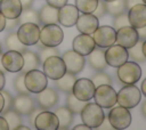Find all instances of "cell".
I'll return each mask as SVG.
<instances>
[{"instance_id":"4316f807","label":"cell","mask_w":146,"mask_h":130,"mask_svg":"<svg viewBox=\"0 0 146 130\" xmlns=\"http://www.w3.org/2000/svg\"><path fill=\"white\" fill-rule=\"evenodd\" d=\"M75 81H76L75 74H72L70 72H65L64 75H62L59 79L54 80V83H55V87L59 91L67 95V94L72 92V89H73V86H74Z\"/></svg>"},{"instance_id":"d4e9b609","label":"cell","mask_w":146,"mask_h":130,"mask_svg":"<svg viewBox=\"0 0 146 130\" xmlns=\"http://www.w3.org/2000/svg\"><path fill=\"white\" fill-rule=\"evenodd\" d=\"M58 119V122H59V125H58V129L59 130H66V129H70L71 124L73 123V120H74V113L67 107V106H59L55 109L54 112Z\"/></svg>"},{"instance_id":"ba28073f","label":"cell","mask_w":146,"mask_h":130,"mask_svg":"<svg viewBox=\"0 0 146 130\" xmlns=\"http://www.w3.org/2000/svg\"><path fill=\"white\" fill-rule=\"evenodd\" d=\"M19 41L27 46H34L38 44L39 38H40V27L39 24L35 23H23L19 25L17 32H16Z\"/></svg>"},{"instance_id":"8d00e7d4","label":"cell","mask_w":146,"mask_h":130,"mask_svg":"<svg viewBox=\"0 0 146 130\" xmlns=\"http://www.w3.org/2000/svg\"><path fill=\"white\" fill-rule=\"evenodd\" d=\"M90 80L92 81L95 87H98L100 84H112V78L103 71H97V73H95L90 78Z\"/></svg>"},{"instance_id":"11a10c76","label":"cell","mask_w":146,"mask_h":130,"mask_svg":"<svg viewBox=\"0 0 146 130\" xmlns=\"http://www.w3.org/2000/svg\"><path fill=\"white\" fill-rule=\"evenodd\" d=\"M140 111H141V114L146 119V99L141 103V106H140Z\"/></svg>"},{"instance_id":"f907efd6","label":"cell","mask_w":146,"mask_h":130,"mask_svg":"<svg viewBox=\"0 0 146 130\" xmlns=\"http://www.w3.org/2000/svg\"><path fill=\"white\" fill-rule=\"evenodd\" d=\"M143 0H125V3H127V8H131L132 6L137 5V3H141Z\"/></svg>"},{"instance_id":"5b68a950","label":"cell","mask_w":146,"mask_h":130,"mask_svg":"<svg viewBox=\"0 0 146 130\" xmlns=\"http://www.w3.org/2000/svg\"><path fill=\"white\" fill-rule=\"evenodd\" d=\"M107 117L112 128L115 130L127 129L131 124V113L129 108H125L121 105L111 107Z\"/></svg>"},{"instance_id":"816d5d0a","label":"cell","mask_w":146,"mask_h":130,"mask_svg":"<svg viewBox=\"0 0 146 130\" xmlns=\"http://www.w3.org/2000/svg\"><path fill=\"white\" fill-rule=\"evenodd\" d=\"M6 17L0 13V32H2L3 30H5V27H6Z\"/></svg>"},{"instance_id":"2e32d148","label":"cell","mask_w":146,"mask_h":130,"mask_svg":"<svg viewBox=\"0 0 146 130\" xmlns=\"http://www.w3.org/2000/svg\"><path fill=\"white\" fill-rule=\"evenodd\" d=\"M139 40L137 30L132 27L131 25H127L123 27H120L116 30V36H115V42L127 49L131 48L137 43Z\"/></svg>"},{"instance_id":"74e56055","label":"cell","mask_w":146,"mask_h":130,"mask_svg":"<svg viewBox=\"0 0 146 130\" xmlns=\"http://www.w3.org/2000/svg\"><path fill=\"white\" fill-rule=\"evenodd\" d=\"M24 75H25V72L19 71L18 74L15 76V79L13 81L14 89L17 94H30L29 90L25 87V83H24Z\"/></svg>"},{"instance_id":"e0dca14e","label":"cell","mask_w":146,"mask_h":130,"mask_svg":"<svg viewBox=\"0 0 146 130\" xmlns=\"http://www.w3.org/2000/svg\"><path fill=\"white\" fill-rule=\"evenodd\" d=\"M35 101L38 104V106H40L43 109H50L52 107H55L59 100L58 97V92L56 91L55 88L52 87H46L43 90H41L40 92L35 94Z\"/></svg>"},{"instance_id":"44dd1931","label":"cell","mask_w":146,"mask_h":130,"mask_svg":"<svg viewBox=\"0 0 146 130\" xmlns=\"http://www.w3.org/2000/svg\"><path fill=\"white\" fill-rule=\"evenodd\" d=\"M72 47H73V50H75L76 52L86 57L96 47V43L90 34L81 33L73 39Z\"/></svg>"},{"instance_id":"3957f363","label":"cell","mask_w":146,"mask_h":130,"mask_svg":"<svg viewBox=\"0 0 146 130\" xmlns=\"http://www.w3.org/2000/svg\"><path fill=\"white\" fill-rule=\"evenodd\" d=\"M141 99L140 89L135 84H124L123 88L116 92V103L125 108L136 107Z\"/></svg>"},{"instance_id":"bcb514c9","label":"cell","mask_w":146,"mask_h":130,"mask_svg":"<svg viewBox=\"0 0 146 130\" xmlns=\"http://www.w3.org/2000/svg\"><path fill=\"white\" fill-rule=\"evenodd\" d=\"M137 30V33H138V38L139 40H145L146 39V25L143 26V27H139V29H136Z\"/></svg>"},{"instance_id":"603a6c76","label":"cell","mask_w":146,"mask_h":130,"mask_svg":"<svg viewBox=\"0 0 146 130\" xmlns=\"http://www.w3.org/2000/svg\"><path fill=\"white\" fill-rule=\"evenodd\" d=\"M11 107L21 115H27L35 107V101L30 94H17L13 100Z\"/></svg>"},{"instance_id":"cb8c5ba5","label":"cell","mask_w":146,"mask_h":130,"mask_svg":"<svg viewBox=\"0 0 146 130\" xmlns=\"http://www.w3.org/2000/svg\"><path fill=\"white\" fill-rule=\"evenodd\" d=\"M22 10L21 0H0V13L6 18H17Z\"/></svg>"},{"instance_id":"680465c9","label":"cell","mask_w":146,"mask_h":130,"mask_svg":"<svg viewBox=\"0 0 146 130\" xmlns=\"http://www.w3.org/2000/svg\"><path fill=\"white\" fill-rule=\"evenodd\" d=\"M141 49H143V52H144V55H145V57H146V39H145V40H143Z\"/></svg>"},{"instance_id":"be15d7a7","label":"cell","mask_w":146,"mask_h":130,"mask_svg":"<svg viewBox=\"0 0 146 130\" xmlns=\"http://www.w3.org/2000/svg\"><path fill=\"white\" fill-rule=\"evenodd\" d=\"M0 51H1V49H0Z\"/></svg>"},{"instance_id":"30bf717a","label":"cell","mask_w":146,"mask_h":130,"mask_svg":"<svg viewBox=\"0 0 146 130\" xmlns=\"http://www.w3.org/2000/svg\"><path fill=\"white\" fill-rule=\"evenodd\" d=\"M115 36H116V30L110 25L98 26L92 33V39L96 46L104 49L115 43Z\"/></svg>"},{"instance_id":"d6986e66","label":"cell","mask_w":146,"mask_h":130,"mask_svg":"<svg viewBox=\"0 0 146 130\" xmlns=\"http://www.w3.org/2000/svg\"><path fill=\"white\" fill-rule=\"evenodd\" d=\"M79 17V10L75 5L66 3L58 8V23L65 27H72L75 25Z\"/></svg>"},{"instance_id":"8fae6325","label":"cell","mask_w":146,"mask_h":130,"mask_svg":"<svg viewBox=\"0 0 146 130\" xmlns=\"http://www.w3.org/2000/svg\"><path fill=\"white\" fill-rule=\"evenodd\" d=\"M105 59L107 65L112 67H119L123 63H125L129 58L128 49L120 44H112L105 48Z\"/></svg>"},{"instance_id":"db71d44e","label":"cell","mask_w":146,"mask_h":130,"mask_svg":"<svg viewBox=\"0 0 146 130\" xmlns=\"http://www.w3.org/2000/svg\"><path fill=\"white\" fill-rule=\"evenodd\" d=\"M140 92L146 97V78L143 80L141 82V86H140Z\"/></svg>"},{"instance_id":"e575fe53","label":"cell","mask_w":146,"mask_h":130,"mask_svg":"<svg viewBox=\"0 0 146 130\" xmlns=\"http://www.w3.org/2000/svg\"><path fill=\"white\" fill-rule=\"evenodd\" d=\"M38 47H39L38 56H39L40 63H43L50 56H56V55L60 54V51L57 47H47V46H43V44H39Z\"/></svg>"},{"instance_id":"6125c7cd","label":"cell","mask_w":146,"mask_h":130,"mask_svg":"<svg viewBox=\"0 0 146 130\" xmlns=\"http://www.w3.org/2000/svg\"><path fill=\"white\" fill-rule=\"evenodd\" d=\"M143 2H144V3H146V0H143Z\"/></svg>"},{"instance_id":"1f68e13d","label":"cell","mask_w":146,"mask_h":130,"mask_svg":"<svg viewBox=\"0 0 146 130\" xmlns=\"http://www.w3.org/2000/svg\"><path fill=\"white\" fill-rule=\"evenodd\" d=\"M18 24H23V23H35V24H40L39 21V14L35 9H33L32 7L23 9L21 15L17 17Z\"/></svg>"},{"instance_id":"f1b7e54d","label":"cell","mask_w":146,"mask_h":130,"mask_svg":"<svg viewBox=\"0 0 146 130\" xmlns=\"http://www.w3.org/2000/svg\"><path fill=\"white\" fill-rule=\"evenodd\" d=\"M3 44L7 50H15V51H19V52H23L24 50H26V46L19 41L17 34L13 31H10V33H8L6 35Z\"/></svg>"},{"instance_id":"7c38bea8","label":"cell","mask_w":146,"mask_h":130,"mask_svg":"<svg viewBox=\"0 0 146 130\" xmlns=\"http://www.w3.org/2000/svg\"><path fill=\"white\" fill-rule=\"evenodd\" d=\"M62 58L65 64L66 72H70L72 74H79L80 72L83 71L84 64H86V58L84 56L80 55L75 50H66L63 55Z\"/></svg>"},{"instance_id":"5bb4252c","label":"cell","mask_w":146,"mask_h":130,"mask_svg":"<svg viewBox=\"0 0 146 130\" xmlns=\"http://www.w3.org/2000/svg\"><path fill=\"white\" fill-rule=\"evenodd\" d=\"M1 63H2V66L5 67V71H8L10 73H18L19 71H22V67L24 64L23 55L19 51L8 50L2 54Z\"/></svg>"},{"instance_id":"8992f818","label":"cell","mask_w":146,"mask_h":130,"mask_svg":"<svg viewBox=\"0 0 146 130\" xmlns=\"http://www.w3.org/2000/svg\"><path fill=\"white\" fill-rule=\"evenodd\" d=\"M24 83L30 94H38L48 86V78L38 68L25 72Z\"/></svg>"},{"instance_id":"f5cc1de1","label":"cell","mask_w":146,"mask_h":130,"mask_svg":"<svg viewBox=\"0 0 146 130\" xmlns=\"http://www.w3.org/2000/svg\"><path fill=\"white\" fill-rule=\"evenodd\" d=\"M73 129H74V130H81V129H82V130H90V128H89L87 124H84V123H83V124H82V123H81V124H78V125H75Z\"/></svg>"},{"instance_id":"c3c4849f","label":"cell","mask_w":146,"mask_h":130,"mask_svg":"<svg viewBox=\"0 0 146 130\" xmlns=\"http://www.w3.org/2000/svg\"><path fill=\"white\" fill-rule=\"evenodd\" d=\"M21 3H22V8L23 9H26V8L32 7L33 0H21Z\"/></svg>"},{"instance_id":"9f6ffc18","label":"cell","mask_w":146,"mask_h":130,"mask_svg":"<svg viewBox=\"0 0 146 130\" xmlns=\"http://www.w3.org/2000/svg\"><path fill=\"white\" fill-rule=\"evenodd\" d=\"M3 104H5L3 96H2V94H1V91H0V113H1V112H2V109H3Z\"/></svg>"},{"instance_id":"7a4b0ae2","label":"cell","mask_w":146,"mask_h":130,"mask_svg":"<svg viewBox=\"0 0 146 130\" xmlns=\"http://www.w3.org/2000/svg\"><path fill=\"white\" fill-rule=\"evenodd\" d=\"M64 40V32L58 24H46L40 29L39 42L47 47H58Z\"/></svg>"},{"instance_id":"836d02e7","label":"cell","mask_w":146,"mask_h":130,"mask_svg":"<svg viewBox=\"0 0 146 130\" xmlns=\"http://www.w3.org/2000/svg\"><path fill=\"white\" fill-rule=\"evenodd\" d=\"M86 104H87V101L78 99L72 92L67 94V97H66V106H67L74 114H80L81 109L84 107Z\"/></svg>"},{"instance_id":"ac0fdd59","label":"cell","mask_w":146,"mask_h":130,"mask_svg":"<svg viewBox=\"0 0 146 130\" xmlns=\"http://www.w3.org/2000/svg\"><path fill=\"white\" fill-rule=\"evenodd\" d=\"M75 26L80 33L91 35L99 26V19L92 13H82V15H79Z\"/></svg>"},{"instance_id":"f546056e","label":"cell","mask_w":146,"mask_h":130,"mask_svg":"<svg viewBox=\"0 0 146 130\" xmlns=\"http://www.w3.org/2000/svg\"><path fill=\"white\" fill-rule=\"evenodd\" d=\"M0 114H2V116L5 117V120L7 121L8 123V129L9 130H15L19 124H22L23 122V119H22V115L16 112L13 107L7 109V111H3L1 112Z\"/></svg>"},{"instance_id":"ffe728a7","label":"cell","mask_w":146,"mask_h":130,"mask_svg":"<svg viewBox=\"0 0 146 130\" xmlns=\"http://www.w3.org/2000/svg\"><path fill=\"white\" fill-rule=\"evenodd\" d=\"M129 23L132 27L139 29L146 25V3H137L128 9Z\"/></svg>"},{"instance_id":"681fc988","label":"cell","mask_w":146,"mask_h":130,"mask_svg":"<svg viewBox=\"0 0 146 130\" xmlns=\"http://www.w3.org/2000/svg\"><path fill=\"white\" fill-rule=\"evenodd\" d=\"M5 84H6V76L3 71H0V91L5 88Z\"/></svg>"},{"instance_id":"7402d4cb","label":"cell","mask_w":146,"mask_h":130,"mask_svg":"<svg viewBox=\"0 0 146 130\" xmlns=\"http://www.w3.org/2000/svg\"><path fill=\"white\" fill-rule=\"evenodd\" d=\"M86 57H87L86 62L95 71H103V70H105L107 67L104 48H100V47L96 46Z\"/></svg>"},{"instance_id":"ab89813d","label":"cell","mask_w":146,"mask_h":130,"mask_svg":"<svg viewBox=\"0 0 146 130\" xmlns=\"http://www.w3.org/2000/svg\"><path fill=\"white\" fill-rule=\"evenodd\" d=\"M92 14H94L98 19H100V18H103L105 15H107V13H106V7H105V1L98 0L97 7H96V9L92 11Z\"/></svg>"},{"instance_id":"f35d334b","label":"cell","mask_w":146,"mask_h":130,"mask_svg":"<svg viewBox=\"0 0 146 130\" xmlns=\"http://www.w3.org/2000/svg\"><path fill=\"white\" fill-rule=\"evenodd\" d=\"M127 25H130L129 23V18H128V14L127 13H123V14H120L117 16H114V19H113V27L115 30L120 29V27H123V26H127Z\"/></svg>"},{"instance_id":"7dc6e473","label":"cell","mask_w":146,"mask_h":130,"mask_svg":"<svg viewBox=\"0 0 146 130\" xmlns=\"http://www.w3.org/2000/svg\"><path fill=\"white\" fill-rule=\"evenodd\" d=\"M0 130H9L8 129V123L5 120V117L1 115L0 116Z\"/></svg>"},{"instance_id":"60d3db41","label":"cell","mask_w":146,"mask_h":130,"mask_svg":"<svg viewBox=\"0 0 146 130\" xmlns=\"http://www.w3.org/2000/svg\"><path fill=\"white\" fill-rule=\"evenodd\" d=\"M1 94H2V96H3V100H5V104H3V109H2V112L3 111H7V109H9V108H11V106H13V100H14V98L11 97V95L7 91V90H1Z\"/></svg>"},{"instance_id":"9a60e30c","label":"cell","mask_w":146,"mask_h":130,"mask_svg":"<svg viewBox=\"0 0 146 130\" xmlns=\"http://www.w3.org/2000/svg\"><path fill=\"white\" fill-rule=\"evenodd\" d=\"M59 125L58 119L54 112L42 109L35 117L33 127L38 130H57Z\"/></svg>"},{"instance_id":"7bdbcfd3","label":"cell","mask_w":146,"mask_h":130,"mask_svg":"<svg viewBox=\"0 0 146 130\" xmlns=\"http://www.w3.org/2000/svg\"><path fill=\"white\" fill-rule=\"evenodd\" d=\"M18 25H19V24H18L17 18H7V19H6V27H5V30L14 31V29L17 27Z\"/></svg>"},{"instance_id":"94428289","label":"cell","mask_w":146,"mask_h":130,"mask_svg":"<svg viewBox=\"0 0 146 130\" xmlns=\"http://www.w3.org/2000/svg\"><path fill=\"white\" fill-rule=\"evenodd\" d=\"M103 1H105V2H107V1H113V0H103Z\"/></svg>"},{"instance_id":"52a82bcc","label":"cell","mask_w":146,"mask_h":130,"mask_svg":"<svg viewBox=\"0 0 146 130\" xmlns=\"http://www.w3.org/2000/svg\"><path fill=\"white\" fill-rule=\"evenodd\" d=\"M92 98L102 108H111L116 104V91L111 84H100L96 87Z\"/></svg>"},{"instance_id":"b9f144b4","label":"cell","mask_w":146,"mask_h":130,"mask_svg":"<svg viewBox=\"0 0 146 130\" xmlns=\"http://www.w3.org/2000/svg\"><path fill=\"white\" fill-rule=\"evenodd\" d=\"M42 109H43V108H41L40 106H38V107L35 106V107H34V108H33V109H32V111H31V112L27 114L29 122H30V124H31V125H33V124H34V120H35L36 115H38V114H39V113H40Z\"/></svg>"},{"instance_id":"4dcf8cb0","label":"cell","mask_w":146,"mask_h":130,"mask_svg":"<svg viewBox=\"0 0 146 130\" xmlns=\"http://www.w3.org/2000/svg\"><path fill=\"white\" fill-rule=\"evenodd\" d=\"M105 7H106V13H107L108 15L113 16V17L128 11L125 0H113V1H107V2H105Z\"/></svg>"},{"instance_id":"6da1fadb","label":"cell","mask_w":146,"mask_h":130,"mask_svg":"<svg viewBox=\"0 0 146 130\" xmlns=\"http://www.w3.org/2000/svg\"><path fill=\"white\" fill-rule=\"evenodd\" d=\"M81 120L84 124H87L90 129H97L99 124L103 122L105 117V113L103 108L96 103H88L80 112Z\"/></svg>"},{"instance_id":"9c48e42d","label":"cell","mask_w":146,"mask_h":130,"mask_svg":"<svg viewBox=\"0 0 146 130\" xmlns=\"http://www.w3.org/2000/svg\"><path fill=\"white\" fill-rule=\"evenodd\" d=\"M42 67H43V73L46 74V76L51 80L59 79L66 72L64 60L59 55L48 57L42 63Z\"/></svg>"},{"instance_id":"277c9868","label":"cell","mask_w":146,"mask_h":130,"mask_svg":"<svg viewBox=\"0 0 146 130\" xmlns=\"http://www.w3.org/2000/svg\"><path fill=\"white\" fill-rule=\"evenodd\" d=\"M116 76L123 84H135L141 76V68L136 62H125L117 67Z\"/></svg>"},{"instance_id":"f6af8a7d","label":"cell","mask_w":146,"mask_h":130,"mask_svg":"<svg viewBox=\"0 0 146 130\" xmlns=\"http://www.w3.org/2000/svg\"><path fill=\"white\" fill-rule=\"evenodd\" d=\"M97 129H102V130H104V129H106V130H108V129H113V128H112V125H111V123H110V121H108L107 115H105V117H104L103 122L99 124V127H98Z\"/></svg>"},{"instance_id":"484cf974","label":"cell","mask_w":146,"mask_h":130,"mask_svg":"<svg viewBox=\"0 0 146 130\" xmlns=\"http://www.w3.org/2000/svg\"><path fill=\"white\" fill-rule=\"evenodd\" d=\"M41 24H58V8L50 5H44L38 11Z\"/></svg>"},{"instance_id":"6f0895ef","label":"cell","mask_w":146,"mask_h":130,"mask_svg":"<svg viewBox=\"0 0 146 130\" xmlns=\"http://www.w3.org/2000/svg\"><path fill=\"white\" fill-rule=\"evenodd\" d=\"M15 130H30V127H26V125H22V124H19Z\"/></svg>"},{"instance_id":"4fadbf2b","label":"cell","mask_w":146,"mask_h":130,"mask_svg":"<svg viewBox=\"0 0 146 130\" xmlns=\"http://www.w3.org/2000/svg\"><path fill=\"white\" fill-rule=\"evenodd\" d=\"M95 89H96V87L94 86V83L90 79L81 78V79H76V81L74 82L72 94L80 100L89 101L94 97Z\"/></svg>"},{"instance_id":"91938a15","label":"cell","mask_w":146,"mask_h":130,"mask_svg":"<svg viewBox=\"0 0 146 130\" xmlns=\"http://www.w3.org/2000/svg\"><path fill=\"white\" fill-rule=\"evenodd\" d=\"M1 56H2V52L0 51V71H3L5 72V67L2 66V63H1Z\"/></svg>"},{"instance_id":"83f0119b","label":"cell","mask_w":146,"mask_h":130,"mask_svg":"<svg viewBox=\"0 0 146 130\" xmlns=\"http://www.w3.org/2000/svg\"><path fill=\"white\" fill-rule=\"evenodd\" d=\"M22 55H23V59H24V64H23V67H22L23 72H27V71L38 68L39 65L41 64L38 54L34 52V51H31V50L26 49L22 52Z\"/></svg>"},{"instance_id":"ee69618b","label":"cell","mask_w":146,"mask_h":130,"mask_svg":"<svg viewBox=\"0 0 146 130\" xmlns=\"http://www.w3.org/2000/svg\"><path fill=\"white\" fill-rule=\"evenodd\" d=\"M46 1H47L48 5H50V6H52V7L60 8V7H63L64 5H66L68 0H46Z\"/></svg>"},{"instance_id":"d6a6232c","label":"cell","mask_w":146,"mask_h":130,"mask_svg":"<svg viewBox=\"0 0 146 130\" xmlns=\"http://www.w3.org/2000/svg\"><path fill=\"white\" fill-rule=\"evenodd\" d=\"M141 44H143V40H138L135 46H132L131 48L128 49V56H129L130 60L136 62L138 64L139 63H146V57L143 52Z\"/></svg>"},{"instance_id":"d590c367","label":"cell","mask_w":146,"mask_h":130,"mask_svg":"<svg viewBox=\"0 0 146 130\" xmlns=\"http://www.w3.org/2000/svg\"><path fill=\"white\" fill-rule=\"evenodd\" d=\"M98 0H75V7L79 13H92L97 7Z\"/></svg>"}]
</instances>
